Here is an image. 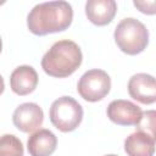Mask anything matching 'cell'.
<instances>
[{"label": "cell", "instance_id": "obj_1", "mask_svg": "<svg viewBox=\"0 0 156 156\" xmlns=\"http://www.w3.org/2000/svg\"><path fill=\"white\" fill-rule=\"evenodd\" d=\"M73 20V9L67 1H48L35 5L27 16L30 33L43 37L66 30Z\"/></svg>", "mask_w": 156, "mask_h": 156}, {"label": "cell", "instance_id": "obj_2", "mask_svg": "<svg viewBox=\"0 0 156 156\" xmlns=\"http://www.w3.org/2000/svg\"><path fill=\"white\" fill-rule=\"evenodd\" d=\"M83 61V54L78 44L63 39L51 45L41 58L44 72L55 78H66L73 74Z\"/></svg>", "mask_w": 156, "mask_h": 156}, {"label": "cell", "instance_id": "obj_3", "mask_svg": "<svg viewBox=\"0 0 156 156\" xmlns=\"http://www.w3.org/2000/svg\"><path fill=\"white\" fill-rule=\"evenodd\" d=\"M113 38L121 51L134 56L146 49L149 44V30L139 20L127 17L115 28Z\"/></svg>", "mask_w": 156, "mask_h": 156}, {"label": "cell", "instance_id": "obj_4", "mask_svg": "<svg viewBox=\"0 0 156 156\" xmlns=\"http://www.w3.org/2000/svg\"><path fill=\"white\" fill-rule=\"evenodd\" d=\"M49 117L54 127L63 133H68L82 123L83 107L72 96H61L51 104Z\"/></svg>", "mask_w": 156, "mask_h": 156}, {"label": "cell", "instance_id": "obj_5", "mask_svg": "<svg viewBox=\"0 0 156 156\" xmlns=\"http://www.w3.org/2000/svg\"><path fill=\"white\" fill-rule=\"evenodd\" d=\"M111 89V78L102 69H89L78 80V94L89 102L102 100Z\"/></svg>", "mask_w": 156, "mask_h": 156}, {"label": "cell", "instance_id": "obj_6", "mask_svg": "<svg viewBox=\"0 0 156 156\" xmlns=\"http://www.w3.org/2000/svg\"><path fill=\"white\" fill-rule=\"evenodd\" d=\"M15 127L23 133H33L41 127L44 122V112L35 102H24L16 107L12 115Z\"/></svg>", "mask_w": 156, "mask_h": 156}, {"label": "cell", "instance_id": "obj_7", "mask_svg": "<svg viewBox=\"0 0 156 156\" xmlns=\"http://www.w3.org/2000/svg\"><path fill=\"white\" fill-rule=\"evenodd\" d=\"M106 113L110 121L118 126H136L143 116V111L136 104L122 99L111 101Z\"/></svg>", "mask_w": 156, "mask_h": 156}, {"label": "cell", "instance_id": "obj_8", "mask_svg": "<svg viewBox=\"0 0 156 156\" xmlns=\"http://www.w3.org/2000/svg\"><path fill=\"white\" fill-rule=\"evenodd\" d=\"M130 98L144 105L156 102V78L147 73H136L128 82Z\"/></svg>", "mask_w": 156, "mask_h": 156}, {"label": "cell", "instance_id": "obj_9", "mask_svg": "<svg viewBox=\"0 0 156 156\" xmlns=\"http://www.w3.org/2000/svg\"><path fill=\"white\" fill-rule=\"evenodd\" d=\"M37 85H38V73L32 66L28 65L18 66L12 71L10 76L11 90L20 96H24L33 93Z\"/></svg>", "mask_w": 156, "mask_h": 156}, {"label": "cell", "instance_id": "obj_10", "mask_svg": "<svg viewBox=\"0 0 156 156\" xmlns=\"http://www.w3.org/2000/svg\"><path fill=\"white\" fill-rule=\"evenodd\" d=\"M117 12L115 0H88L85 4V15L95 26L108 24Z\"/></svg>", "mask_w": 156, "mask_h": 156}, {"label": "cell", "instance_id": "obj_11", "mask_svg": "<svg viewBox=\"0 0 156 156\" xmlns=\"http://www.w3.org/2000/svg\"><path fill=\"white\" fill-rule=\"evenodd\" d=\"M57 146L56 135L49 129L34 132L27 141V149L30 156H50Z\"/></svg>", "mask_w": 156, "mask_h": 156}, {"label": "cell", "instance_id": "obj_12", "mask_svg": "<svg viewBox=\"0 0 156 156\" xmlns=\"http://www.w3.org/2000/svg\"><path fill=\"white\" fill-rule=\"evenodd\" d=\"M124 151L128 156H154L155 141L147 134L136 130L124 140Z\"/></svg>", "mask_w": 156, "mask_h": 156}, {"label": "cell", "instance_id": "obj_13", "mask_svg": "<svg viewBox=\"0 0 156 156\" xmlns=\"http://www.w3.org/2000/svg\"><path fill=\"white\" fill-rule=\"evenodd\" d=\"M0 156H23L22 141L13 134H4L0 140Z\"/></svg>", "mask_w": 156, "mask_h": 156}, {"label": "cell", "instance_id": "obj_14", "mask_svg": "<svg viewBox=\"0 0 156 156\" xmlns=\"http://www.w3.org/2000/svg\"><path fill=\"white\" fill-rule=\"evenodd\" d=\"M136 130L147 134L156 143V110H146L143 112L140 122L136 124Z\"/></svg>", "mask_w": 156, "mask_h": 156}, {"label": "cell", "instance_id": "obj_15", "mask_svg": "<svg viewBox=\"0 0 156 156\" xmlns=\"http://www.w3.org/2000/svg\"><path fill=\"white\" fill-rule=\"evenodd\" d=\"M133 5L145 15H156V0H134Z\"/></svg>", "mask_w": 156, "mask_h": 156}, {"label": "cell", "instance_id": "obj_16", "mask_svg": "<svg viewBox=\"0 0 156 156\" xmlns=\"http://www.w3.org/2000/svg\"><path fill=\"white\" fill-rule=\"evenodd\" d=\"M105 156H118V155H113V154H111V155H105Z\"/></svg>", "mask_w": 156, "mask_h": 156}]
</instances>
